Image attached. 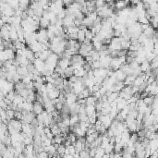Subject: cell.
I'll list each match as a JSON object with an SVG mask.
<instances>
[{"label": "cell", "instance_id": "obj_33", "mask_svg": "<svg viewBox=\"0 0 158 158\" xmlns=\"http://www.w3.org/2000/svg\"><path fill=\"white\" fill-rule=\"evenodd\" d=\"M49 156V154L47 153V152L46 151H41V152H39V153L37 154V157H40V158H46Z\"/></svg>", "mask_w": 158, "mask_h": 158}, {"label": "cell", "instance_id": "obj_13", "mask_svg": "<svg viewBox=\"0 0 158 158\" xmlns=\"http://www.w3.org/2000/svg\"><path fill=\"white\" fill-rule=\"evenodd\" d=\"M149 146H150V148L152 150V153H153V152L155 151V150H158V138L150 140Z\"/></svg>", "mask_w": 158, "mask_h": 158}, {"label": "cell", "instance_id": "obj_3", "mask_svg": "<svg viewBox=\"0 0 158 158\" xmlns=\"http://www.w3.org/2000/svg\"><path fill=\"white\" fill-rule=\"evenodd\" d=\"M58 65L59 67H61L63 70H66L67 67H70V66L71 65V61H70V59L67 58H59V60H58Z\"/></svg>", "mask_w": 158, "mask_h": 158}, {"label": "cell", "instance_id": "obj_16", "mask_svg": "<svg viewBox=\"0 0 158 158\" xmlns=\"http://www.w3.org/2000/svg\"><path fill=\"white\" fill-rule=\"evenodd\" d=\"M79 122H80L79 114H70V126H75Z\"/></svg>", "mask_w": 158, "mask_h": 158}, {"label": "cell", "instance_id": "obj_29", "mask_svg": "<svg viewBox=\"0 0 158 158\" xmlns=\"http://www.w3.org/2000/svg\"><path fill=\"white\" fill-rule=\"evenodd\" d=\"M21 81L27 85V84H29L30 82H32V77L30 76V74H28V75H25V76L22 77Z\"/></svg>", "mask_w": 158, "mask_h": 158}, {"label": "cell", "instance_id": "obj_40", "mask_svg": "<svg viewBox=\"0 0 158 158\" xmlns=\"http://www.w3.org/2000/svg\"><path fill=\"white\" fill-rule=\"evenodd\" d=\"M89 153H90V156L91 157H94L95 154H96V148H90V151H89Z\"/></svg>", "mask_w": 158, "mask_h": 158}, {"label": "cell", "instance_id": "obj_24", "mask_svg": "<svg viewBox=\"0 0 158 158\" xmlns=\"http://www.w3.org/2000/svg\"><path fill=\"white\" fill-rule=\"evenodd\" d=\"M131 46V40H123L121 41V47L124 50H129Z\"/></svg>", "mask_w": 158, "mask_h": 158}, {"label": "cell", "instance_id": "obj_23", "mask_svg": "<svg viewBox=\"0 0 158 158\" xmlns=\"http://www.w3.org/2000/svg\"><path fill=\"white\" fill-rule=\"evenodd\" d=\"M85 39H86V36H85V31L80 30V31L78 32V41H79V42H81V43H83Z\"/></svg>", "mask_w": 158, "mask_h": 158}, {"label": "cell", "instance_id": "obj_41", "mask_svg": "<svg viewBox=\"0 0 158 158\" xmlns=\"http://www.w3.org/2000/svg\"><path fill=\"white\" fill-rule=\"evenodd\" d=\"M114 36L115 37H120L121 36L120 30H114Z\"/></svg>", "mask_w": 158, "mask_h": 158}, {"label": "cell", "instance_id": "obj_17", "mask_svg": "<svg viewBox=\"0 0 158 158\" xmlns=\"http://www.w3.org/2000/svg\"><path fill=\"white\" fill-rule=\"evenodd\" d=\"M72 75H74V67L70 65L64 70V76H65V78H70Z\"/></svg>", "mask_w": 158, "mask_h": 158}, {"label": "cell", "instance_id": "obj_36", "mask_svg": "<svg viewBox=\"0 0 158 158\" xmlns=\"http://www.w3.org/2000/svg\"><path fill=\"white\" fill-rule=\"evenodd\" d=\"M62 122L64 123V125H65V126L70 127V117H66V118H63V119H62Z\"/></svg>", "mask_w": 158, "mask_h": 158}, {"label": "cell", "instance_id": "obj_26", "mask_svg": "<svg viewBox=\"0 0 158 158\" xmlns=\"http://www.w3.org/2000/svg\"><path fill=\"white\" fill-rule=\"evenodd\" d=\"M118 96H119V92H113L109 96H108V102L109 103H111V102H113V101H115Z\"/></svg>", "mask_w": 158, "mask_h": 158}, {"label": "cell", "instance_id": "obj_32", "mask_svg": "<svg viewBox=\"0 0 158 158\" xmlns=\"http://www.w3.org/2000/svg\"><path fill=\"white\" fill-rule=\"evenodd\" d=\"M92 67L93 70H95V69H100V67H102L101 66V62L100 60H94L93 63H92Z\"/></svg>", "mask_w": 158, "mask_h": 158}, {"label": "cell", "instance_id": "obj_42", "mask_svg": "<svg viewBox=\"0 0 158 158\" xmlns=\"http://www.w3.org/2000/svg\"><path fill=\"white\" fill-rule=\"evenodd\" d=\"M63 2H64V6L67 7V6H70L71 3H73V0H63Z\"/></svg>", "mask_w": 158, "mask_h": 158}, {"label": "cell", "instance_id": "obj_7", "mask_svg": "<svg viewBox=\"0 0 158 158\" xmlns=\"http://www.w3.org/2000/svg\"><path fill=\"white\" fill-rule=\"evenodd\" d=\"M129 3L126 1V0H116L115 2V7L117 10H122L125 8L128 7Z\"/></svg>", "mask_w": 158, "mask_h": 158}, {"label": "cell", "instance_id": "obj_4", "mask_svg": "<svg viewBox=\"0 0 158 158\" xmlns=\"http://www.w3.org/2000/svg\"><path fill=\"white\" fill-rule=\"evenodd\" d=\"M23 55H24L31 62H33V61L35 60V53L33 52V51H32L30 48H25V49L23 50Z\"/></svg>", "mask_w": 158, "mask_h": 158}, {"label": "cell", "instance_id": "obj_22", "mask_svg": "<svg viewBox=\"0 0 158 158\" xmlns=\"http://www.w3.org/2000/svg\"><path fill=\"white\" fill-rule=\"evenodd\" d=\"M124 87H125V83H124V81H117L114 85L115 92H120V91H122Z\"/></svg>", "mask_w": 158, "mask_h": 158}, {"label": "cell", "instance_id": "obj_6", "mask_svg": "<svg viewBox=\"0 0 158 158\" xmlns=\"http://www.w3.org/2000/svg\"><path fill=\"white\" fill-rule=\"evenodd\" d=\"M114 75L116 76L117 81H125V79L127 77V74L123 70H121L120 69L117 70H115L114 72Z\"/></svg>", "mask_w": 158, "mask_h": 158}, {"label": "cell", "instance_id": "obj_37", "mask_svg": "<svg viewBox=\"0 0 158 158\" xmlns=\"http://www.w3.org/2000/svg\"><path fill=\"white\" fill-rule=\"evenodd\" d=\"M86 142H88L89 143H92L93 142H94V140H95V138L93 136V135L91 134V135H86Z\"/></svg>", "mask_w": 158, "mask_h": 158}, {"label": "cell", "instance_id": "obj_11", "mask_svg": "<svg viewBox=\"0 0 158 158\" xmlns=\"http://www.w3.org/2000/svg\"><path fill=\"white\" fill-rule=\"evenodd\" d=\"M140 70H142V71H143V73H145V72H147L148 70H152V69H151V62L148 61V60L143 61V63L140 64Z\"/></svg>", "mask_w": 158, "mask_h": 158}, {"label": "cell", "instance_id": "obj_25", "mask_svg": "<svg viewBox=\"0 0 158 158\" xmlns=\"http://www.w3.org/2000/svg\"><path fill=\"white\" fill-rule=\"evenodd\" d=\"M66 149H67V146L64 143H62V144L59 145V147L58 148V153L59 154L60 156H62V157L64 156V154L66 153Z\"/></svg>", "mask_w": 158, "mask_h": 158}, {"label": "cell", "instance_id": "obj_35", "mask_svg": "<svg viewBox=\"0 0 158 158\" xmlns=\"http://www.w3.org/2000/svg\"><path fill=\"white\" fill-rule=\"evenodd\" d=\"M51 144H53V140L52 139L46 138L43 142V146H48V145H51Z\"/></svg>", "mask_w": 158, "mask_h": 158}, {"label": "cell", "instance_id": "obj_44", "mask_svg": "<svg viewBox=\"0 0 158 158\" xmlns=\"http://www.w3.org/2000/svg\"><path fill=\"white\" fill-rule=\"evenodd\" d=\"M154 36L156 37V39H157V40H158V30L155 32V33H154Z\"/></svg>", "mask_w": 158, "mask_h": 158}, {"label": "cell", "instance_id": "obj_15", "mask_svg": "<svg viewBox=\"0 0 158 158\" xmlns=\"http://www.w3.org/2000/svg\"><path fill=\"white\" fill-rule=\"evenodd\" d=\"M50 24H51V22H50L49 20L44 18V17H42V18L40 19V23H39V25H40L41 28H44V29H47Z\"/></svg>", "mask_w": 158, "mask_h": 158}, {"label": "cell", "instance_id": "obj_28", "mask_svg": "<svg viewBox=\"0 0 158 158\" xmlns=\"http://www.w3.org/2000/svg\"><path fill=\"white\" fill-rule=\"evenodd\" d=\"M67 139H69L70 142L72 143V144H74L76 142H77V140H78V136L74 133V132H71L70 133L69 135H67Z\"/></svg>", "mask_w": 158, "mask_h": 158}, {"label": "cell", "instance_id": "obj_38", "mask_svg": "<svg viewBox=\"0 0 158 158\" xmlns=\"http://www.w3.org/2000/svg\"><path fill=\"white\" fill-rule=\"evenodd\" d=\"M92 56H93V61L94 60H100V58H101V55L99 54V51H95L94 54Z\"/></svg>", "mask_w": 158, "mask_h": 158}, {"label": "cell", "instance_id": "obj_39", "mask_svg": "<svg viewBox=\"0 0 158 158\" xmlns=\"http://www.w3.org/2000/svg\"><path fill=\"white\" fill-rule=\"evenodd\" d=\"M55 109H56V110L61 111L62 108H63V106H64V104L62 103V102H58V104H55Z\"/></svg>", "mask_w": 158, "mask_h": 158}, {"label": "cell", "instance_id": "obj_20", "mask_svg": "<svg viewBox=\"0 0 158 158\" xmlns=\"http://www.w3.org/2000/svg\"><path fill=\"white\" fill-rule=\"evenodd\" d=\"M51 131H52V133L55 135V136H58V135H60V134L62 133L61 129H60L59 126L58 125V123L55 124L53 127H51Z\"/></svg>", "mask_w": 158, "mask_h": 158}, {"label": "cell", "instance_id": "obj_8", "mask_svg": "<svg viewBox=\"0 0 158 158\" xmlns=\"http://www.w3.org/2000/svg\"><path fill=\"white\" fill-rule=\"evenodd\" d=\"M60 93H61L60 90L55 87L54 90H52V91L48 92V97H49V99H51V100L58 98L59 95H60Z\"/></svg>", "mask_w": 158, "mask_h": 158}, {"label": "cell", "instance_id": "obj_18", "mask_svg": "<svg viewBox=\"0 0 158 158\" xmlns=\"http://www.w3.org/2000/svg\"><path fill=\"white\" fill-rule=\"evenodd\" d=\"M93 23H94V21L90 19L88 16H85V18H84V19L82 20V24H83V25H85V26H87L88 28L93 27Z\"/></svg>", "mask_w": 158, "mask_h": 158}, {"label": "cell", "instance_id": "obj_12", "mask_svg": "<svg viewBox=\"0 0 158 158\" xmlns=\"http://www.w3.org/2000/svg\"><path fill=\"white\" fill-rule=\"evenodd\" d=\"M136 75L134 74H131V75H127L125 81H124V83H125V86H128V85H133V82L135 81V79H136Z\"/></svg>", "mask_w": 158, "mask_h": 158}, {"label": "cell", "instance_id": "obj_45", "mask_svg": "<svg viewBox=\"0 0 158 158\" xmlns=\"http://www.w3.org/2000/svg\"><path fill=\"white\" fill-rule=\"evenodd\" d=\"M155 80H156V81L158 82V73H157V74L155 75Z\"/></svg>", "mask_w": 158, "mask_h": 158}, {"label": "cell", "instance_id": "obj_43", "mask_svg": "<svg viewBox=\"0 0 158 158\" xmlns=\"http://www.w3.org/2000/svg\"><path fill=\"white\" fill-rule=\"evenodd\" d=\"M116 139V143H118L121 142V135H117V136H115Z\"/></svg>", "mask_w": 158, "mask_h": 158}, {"label": "cell", "instance_id": "obj_30", "mask_svg": "<svg viewBox=\"0 0 158 158\" xmlns=\"http://www.w3.org/2000/svg\"><path fill=\"white\" fill-rule=\"evenodd\" d=\"M7 114L8 117V119H12V118H15V114H16V111L11 109V108H8L7 109Z\"/></svg>", "mask_w": 158, "mask_h": 158}, {"label": "cell", "instance_id": "obj_2", "mask_svg": "<svg viewBox=\"0 0 158 158\" xmlns=\"http://www.w3.org/2000/svg\"><path fill=\"white\" fill-rule=\"evenodd\" d=\"M44 110V105L43 104H41L40 102H38V101H34L33 102V109H32V112L34 113V114L37 116L39 114H41V113Z\"/></svg>", "mask_w": 158, "mask_h": 158}, {"label": "cell", "instance_id": "obj_21", "mask_svg": "<svg viewBox=\"0 0 158 158\" xmlns=\"http://www.w3.org/2000/svg\"><path fill=\"white\" fill-rule=\"evenodd\" d=\"M105 154V149L101 147V146H98L96 148V154H95V158H99V157H103V155Z\"/></svg>", "mask_w": 158, "mask_h": 158}, {"label": "cell", "instance_id": "obj_10", "mask_svg": "<svg viewBox=\"0 0 158 158\" xmlns=\"http://www.w3.org/2000/svg\"><path fill=\"white\" fill-rule=\"evenodd\" d=\"M85 110H86V114L88 117H92L93 115H95L97 113L96 107L95 105H86L85 106Z\"/></svg>", "mask_w": 158, "mask_h": 158}, {"label": "cell", "instance_id": "obj_1", "mask_svg": "<svg viewBox=\"0 0 158 158\" xmlns=\"http://www.w3.org/2000/svg\"><path fill=\"white\" fill-rule=\"evenodd\" d=\"M16 58V51L12 48H6L3 51H1L0 53V59H1V62H5L9 59H15Z\"/></svg>", "mask_w": 158, "mask_h": 158}, {"label": "cell", "instance_id": "obj_9", "mask_svg": "<svg viewBox=\"0 0 158 158\" xmlns=\"http://www.w3.org/2000/svg\"><path fill=\"white\" fill-rule=\"evenodd\" d=\"M154 30H155L154 28L150 24L148 28H146L145 30L143 31V32L144 34L147 36L148 38H152V37L154 35V33H155V31H154Z\"/></svg>", "mask_w": 158, "mask_h": 158}, {"label": "cell", "instance_id": "obj_34", "mask_svg": "<svg viewBox=\"0 0 158 158\" xmlns=\"http://www.w3.org/2000/svg\"><path fill=\"white\" fill-rule=\"evenodd\" d=\"M55 36V32L52 31V30H50V29H47V37H48V39L50 41L52 40V39L54 38Z\"/></svg>", "mask_w": 158, "mask_h": 158}, {"label": "cell", "instance_id": "obj_31", "mask_svg": "<svg viewBox=\"0 0 158 158\" xmlns=\"http://www.w3.org/2000/svg\"><path fill=\"white\" fill-rule=\"evenodd\" d=\"M85 36H86V39H89V40H93V38L95 35L93 33L92 30L89 28V29H87V30L85 31Z\"/></svg>", "mask_w": 158, "mask_h": 158}, {"label": "cell", "instance_id": "obj_19", "mask_svg": "<svg viewBox=\"0 0 158 158\" xmlns=\"http://www.w3.org/2000/svg\"><path fill=\"white\" fill-rule=\"evenodd\" d=\"M97 101L98 100L95 98L93 95H90L89 97L86 98V105H95Z\"/></svg>", "mask_w": 158, "mask_h": 158}, {"label": "cell", "instance_id": "obj_14", "mask_svg": "<svg viewBox=\"0 0 158 158\" xmlns=\"http://www.w3.org/2000/svg\"><path fill=\"white\" fill-rule=\"evenodd\" d=\"M73 145H75V148L77 150V152H81L82 150H84V148H85V143H82L81 140H77V142L73 144Z\"/></svg>", "mask_w": 158, "mask_h": 158}, {"label": "cell", "instance_id": "obj_27", "mask_svg": "<svg viewBox=\"0 0 158 158\" xmlns=\"http://www.w3.org/2000/svg\"><path fill=\"white\" fill-rule=\"evenodd\" d=\"M128 105V102H127V100L125 99H123L121 102L119 103H117V110L118 111H121L122 109H124L125 107Z\"/></svg>", "mask_w": 158, "mask_h": 158}, {"label": "cell", "instance_id": "obj_5", "mask_svg": "<svg viewBox=\"0 0 158 158\" xmlns=\"http://www.w3.org/2000/svg\"><path fill=\"white\" fill-rule=\"evenodd\" d=\"M121 66H122V64H121V62L119 61V59H118V58H112L111 64H110V67L112 70H117L120 69Z\"/></svg>", "mask_w": 158, "mask_h": 158}]
</instances>
